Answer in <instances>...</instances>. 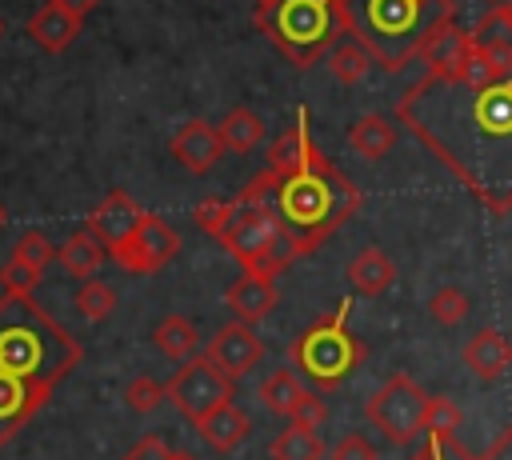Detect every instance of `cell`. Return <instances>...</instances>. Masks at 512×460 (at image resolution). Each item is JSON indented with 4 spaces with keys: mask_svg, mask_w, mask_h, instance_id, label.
Segmentation results:
<instances>
[{
    "mask_svg": "<svg viewBox=\"0 0 512 460\" xmlns=\"http://www.w3.org/2000/svg\"><path fill=\"white\" fill-rule=\"evenodd\" d=\"M316 156V144L308 140V128H304V112H300V124H292L284 136H276L272 140V148H268V164L284 176V172H296V168H304L308 160Z\"/></svg>",
    "mask_w": 512,
    "mask_h": 460,
    "instance_id": "cell-21",
    "label": "cell"
},
{
    "mask_svg": "<svg viewBox=\"0 0 512 460\" xmlns=\"http://www.w3.org/2000/svg\"><path fill=\"white\" fill-rule=\"evenodd\" d=\"M4 220H8V212H4V204H0V228H4Z\"/></svg>",
    "mask_w": 512,
    "mask_h": 460,
    "instance_id": "cell-41",
    "label": "cell"
},
{
    "mask_svg": "<svg viewBox=\"0 0 512 460\" xmlns=\"http://www.w3.org/2000/svg\"><path fill=\"white\" fill-rule=\"evenodd\" d=\"M104 256H108V244H104L92 228H80V232H72V236L60 244V256H56V260L64 264V272L88 280V276H96V268L104 264Z\"/></svg>",
    "mask_w": 512,
    "mask_h": 460,
    "instance_id": "cell-19",
    "label": "cell"
},
{
    "mask_svg": "<svg viewBox=\"0 0 512 460\" xmlns=\"http://www.w3.org/2000/svg\"><path fill=\"white\" fill-rule=\"evenodd\" d=\"M80 360L76 340L28 296L0 300V372L24 380L40 396Z\"/></svg>",
    "mask_w": 512,
    "mask_h": 460,
    "instance_id": "cell-1",
    "label": "cell"
},
{
    "mask_svg": "<svg viewBox=\"0 0 512 460\" xmlns=\"http://www.w3.org/2000/svg\"><path fill=\"white\" fill-rule=\"evenodd\" d=\"M288 420H292V424H304V428H320V424L328 420V404H324L316 392H304V400L292 408Z\"/></svg>",
    "mask_w": 512,
    "mask_h": 460,
    "instance_id": "cell-34",
    "label": "cell"
},
{
    "mask_svg": "<svg viewBox=\"0 0 512 460\" xmlns=\"http://www.w3.org/2000/svg\"><path fill=\"white\" fill-rule=\"evenodd\" d=\"M292 356H296L300 372L312 376L320 388H336V384L360 364L364 348H360L356 336H348V328H344V308H340V312L328 316L324 324L308 328V332L292 344Z\"/></svg>",
    "mask_w": 512,
    "mask_h": 460,
    "instance_id": "cell-5",
    "label": "cell"
},
{
    "mask_svg": "<svg viewBox=\"0 0 512 460\" xmlns=\"http://www.w3.org/2000/svg\"><path fill=\"white\" fill-rule=\"evenodd\" d=\"M228 308H232L236 320H244V324L264 320V316L276 308V284H272V276H264V272H244V276L228 288Z\"/></svg>",
    "mask_w": 512,
    "mask_h": 460,
    "instance_id": "cell-16",
    "label": "cell"
},
{
    "mask_svg": "<svg viewBox=\"0 0 512 460\" xmlns=\"http://www.w3.org/2000/svg\"><path fill=\"white\" fill-rule=\"evenodd\" d=\"M232 388H236V376H228L224 368H216L208 356H192L184 360L172 376H168V400L180 408L184 420H200L208 416L216 404L232 400Z\"/></svg>",
    "mask_w": 512,
    "mask_h": 460,
    "instance_id": "cell-7",
    "label": "cell"
},
{
    "mask_svg": "<svg viewBox=\"0 0 512 460\" xmlns=\"http://www.w3.org/2000/svg\"><path fill=\"white\" fill-rule=\"evenodd\" d=\"M196 432H200V440L212 448V452H236L240 444H244V436H248V416L232 404V400H224V404H216L208 416H200L196 420Z\"/></svg>",
    "mask_w": 512,
    "mask_h": 460,
    "instance_id": "cell-15",
    "label": "cell"
},
{
    "mask_svg": "<svg viewBox=\"0 0 512 460\" xmlns=\"http://www.w3.org/2000/svg\"><path fill=\"white\" fill-rule=\"evenodd\" d=\"M12 252H16V256H24V260H32V264H40V268H48V264L60 256V248H52L44 232H24V236L16 240V248H12Z\"/></svg>",
    "mask_w": 512,
    "mask_h": 460,
    "instance_id": "cell-33",
    "label": "cell"
},
{
    "mask_svg": "<svg viewBox=\"0 0 512 460\" xmlns=\"http://www.w3.org/2000/svg\"><path fill=\"white\" fill-rule=\"evenodd\" d=\"M372 68V48L364 40H340L328 48V72L340 80V84H360Z\"/></svg>",
    "mask_w": 512,
    "mask_h": 460,
    "instance_id": "cell-24",
    "label": "cell"
},
{
    "mask_svg": "<svg viewBox=\"0 0 512 460\" xmlns=\"http://www.w3.org/2000/svg\"><path fill=\"white\" fill-rule=\"evenodd\" d=\"M472 120L480 124V132L488 136H512V76L496 80L488 88L476 92L472 100Z\"/></svg>",
    "mask_w": 512,
    "mask_h": 460,
    "instance_id": "cell-17",
    "label": "cell"
},
{
    "mask_svg": "<svg viewBox=\"0 0 512 460\" xmlns=\"http://www.w3.org/2000/svg\"><path fill=\"white\" fill-rule=\"evenodd\" d=\"M124 400L132 412H152L160 400H168V384H160L156 376H136V380H128Z\"/></svg>",
    "mask_w": 512,
    "mask_h": 460,
    "instance_id": "cell-31",
    "label": "cell"
},
{
    "mask_svg": "<svg viewBox=\"0 0 512 460\" xmlns=\"http://www.w3.org/2000/svg\"><path fill=\"white\" fill-rule=\"evenodd\" d=\"M216 128H220V140L228 152H252L264 140V120L252 108H232Z\"/></svg>",
    "mask_w": 512,
    "mask_h": 460,
    "instance_id": "cell-25",
    "label": "cell"
},
{
    "mask_svg": "<svg viewBox=\"0 0 512 460\" xmlns=\"http://www.w3.org/2000/svg\"><path fill=\"white\" fill-rule=\"evenodd\" d=\"M168 152L180 168H188L192 176H204L216 168V160L224 156V140H220V128L208 124V120H188L176 128V136L168 140Z\"/></svg>",
    "mask_w": 512,
    "mask_h": 460,
    "instance_id": "cell-9",
    "label": "cell"
},
{
    "mask_svg": "<svg viewBox=\"0 0 512 460\" xmlns=\"http://www.w3.org/2000/svg\"><path fill=\"white\" fill-rule=\"evenodd\" d=\"M40 276H44V268L40 264H32V260H24V256H8V264L0 268V288L8 292V296H32V288L40 284Z\"/></svg>",
    "mask_w": 512,
    "mask_h": 460,
    "instance_id": "cell-29",
    "label": "cell"
},
{
    "mask_svg": "<svg viewBox=\"0 0 512 460\" xmlns=\"http://www.w3.org/2000/svg\"><path fill=\"white\" fill-rule=\"evenodd\" d=\"M232 212H236V208H232V204H224V200H204V204H196V224L220 240V236H224V228L232 224Z\"/></svg>",
    "mask_w": 512,
    "mask_h": 460,
    "instance_id": "cell-32",
    "label": "cell"
},
{
    "mask_svg": "<svg viewBox=\"0 0 512 460\" xmlns=\"http://www.w3.org/2000/svg\"><path fill=\"white\" fill-rule=\"evenodd\" d=\"M332 460H376V448L368 444V436L348 432V436H340V440H336Z\"/></svg>",
    "mask_w": 512,
    "mask_h": 460,
    "instance_id": "cell-35",
    "label": "cell"
},
{
    "mask_svg": "<svg viewBox=\"0 0 512 460\" xmlns=\"http://www.w3.org/2000/svg\"><path fill=\"white\" fill-rule=\"evenodd\" d=\"M140 220H144V212H140V204L124 192V188H112L96 208H92V216H88V228L108 244V252L116 248V244H124L136 228H140Z\"/></svg>",
    "mask_w": 512,
    "mask_h": 460,
    "instance_id": "cell-11",
    "label": "cell"
},
{
    "mask_svg": "<svg viewBox=\"0 0 512 460\" xmlns=\"http://www.w3.org/2000/svg\"><path fill=\"white\" fill-rule=\"evenodd\" d=\"M392 144H396V128L376 112L352 120V128H348V148L364 160H384L392 152Z\"/></svg>",
    "mask_w": 512,
    "mask_h": 460,
    "instance_id": "cell-20",
    "label": "cell"
},
{
    "mask_svg": "<svg viewBox=\"0 0 512 460\" xmlns=\"http://www.w3.org/2000/svg\"><path fill=\"white\" fill-rule=\"evenodd\" d=\"M468 308H472V300H468V292L456 288V284H440V288L428 296V316H432L440 328H456V324L468 316Z\"/></svg>",
    "mask_w": 512,
    "mask_h": 460,
    "instance_id": "cell-27",
    "label": "cell"
},
{
    "mask_svg": "<svg viewBox=\"0 0 512 460\" xmlns=\"http://www.w3.org/2000/svg\"><path fill=\"white\" fill-rule=\"evenodd\" d=\"M172 456H176V452H172L160 436H140V440L128 448L124 460H172Z\"/></svg>",
    "mask_w": 512,
    "mask_h": 460,
    "instance_id": "cell-36",
    "label": "cell"
},
{
    "mask_svg": "<svg viewBox=\"0 0 512 460\" xmlns=\"http://www.w3.org/2000/svg\"><path fill=\"white\" fill-rule=\"evenodd\" d=\"M464 412L452 396H432L428 400V432L440 440V444H452L456 440V428H460Z\"/></svg>",
    "mask_w": 512,
    "mask_h": 460,
    "instance_id": "cell-30",
    "label": "cell"
},
{
    "mask_svg": "<svg viewBox=\"0 0 512 460\" xmlns=\"http://www.w3.org/2000/svg\"><path fill=\"white\" fill-rule=\"evenodd\" d=\"M304 380L292 372V368H276V372H268L264 376V384H260V404L272 412V416H292V408L304 400Z\"/></svg>",
    "mask_w": 512,
    "mask_h": 460,
    "instance_id": "cell-22",
    "label": "cell"
},
{
    "mask_svg": "<svg viewBox=\"0 0 512 460\" xmlns=\"http://www.w3.org/2000/svg\"><path fill=\"white\" fill-rule=\"evenodd\" d=\"M276 204H280V220L284 232L296 248V256L304 248H312L316 240H324L348 212H356L360 196L356 188L316 152L304 168L284 172L276 180Z\"/></svg>",
    "mask_w": 512,
    "mask_h": 460,
    "instance_id": "cell-2",
    "label": "cell"
},
{
    "mask_svg": "<svg viewBox=\"0 0 512 460\" xmlns=\"http://www.w3.org/2000/svg\"><path fill=\"white\" fill-rule=\"evenodd\" d=\"M496 16H500V20L512 28V4H496Z\"/></svg>",
    "mask_w": 512,
    "mask_h": 460,
    "instance_id": "cell-39",
    "label": "cell"
},
{
    "mask_svg": "<svg viewBox=\"0 0 512 460\" xmlns=\"http://www.w3.org/2000/svg\"><path fill=\"white\" fill-rule=\"evenodd\" d=\"M460 360L468 372H476L480 380H500L508 368H512V344L504 332L496 328H480L464 348H460Z\"/></svg>",
    "mask_w": 512,
    "mask_h": 460,
    "instance_id": "cell-12",
    "label": "cell"
},
{
    "mask_svg": "<svg viewBox=\"0 0 512 460\" xmlns=\"http://www.w3.org/2000/svg\"><path fill=\"white\" fill-rule=\"evenodd\" d=\"M256 24L296 68H308L344 28V12L340 0H260Z\"/></svg>",
    "mask_w": 512,
    "mask_h": 460,
    "instance_id": "cell-3",
    "label": "cell"
},
{
    "mask_svg": "<svg viewBox=\"0 0 512 460\" xmlns=\"http://www.w3.org/2000/svg\"><path fill=\"white\" fill-rule=\"evenodd\" d=\"M268 452H272V460H320L324 444H320L316 428H304V424L288 420V428L268 444Z\"/></svg>",
    "mask_w": 512,
    "mask_h": 460,
    "instance_id": "cell-26",
    "label": "cell"
},
{
    "mask_svg": "<svg viewBox=\"0 0 512 460\" xmlns=\"http://www.w3.org/2000/svg\"><path fill=\"white\" fill-rule=\"evenodd\" d=\"M204 356H208L216 368H224L228 376H244V372L256 368V360L264 356V340H260L244 320H232V324H224V328L212 332Z\"/></svg>",
    "mask_w": 512,
    "mask_h": 460,
    "instance_id": "cell-10",
    "label": "cell"
},
{
    "mask_svg": "<svg viewBox=\"0 0 512 460\" xmlns=\"http://www.w3.org/2000/svg\"><path fill=\"white\" fill-rule=\"evenodd\" d=\"M152 340H156V348H160L168 360H176V364L192 360L196 348H200V332H196L184 316H164V320L152 328Z\"/></svg>",
    "mask_w": 512,
    "mask_h": 460,
    "instance_id": "cell-23",
    "label": "cell"
},
{
    "mask_svg": "<svg viewBox=\"0 0 512 460\" xmlns=\"http://www.w3.org/2000/svg\"><path fill=\"white\" fill-rule=\"evenodd\" d=\"M172 460H196V456H192V452H176Z\"/></svg>",
    "mask_w": 512,
    "mask_h": 460,
    "instance_id": "cell-40",
    "label": "cell"
},
{
    "mask_svg": "<svg viewBox=\"0 0 512 460\" xmlns=\"http://www.w3.org/2000/svg\"><path fill=\"white\" fill-rule=\"evenodd\" d=\"M176 252H180V236H176V228L164 224L160 216L144 212L140 228H136L124 244L112 248V260H116L124 272H132V276H148V272L164 268Z\"/></svg>",
    "mask_w": 512,
    "mask_h": 460,
    "instance_id": "cell-8",
    "label": "cell"
},
{
    "mask_svg": "<svg viewBox=\"0 0 512 460\" xmlns=\"http://www.w3.org/2000/svg\"><path fill=\"white\" fill-rule=\"evenodd\" d=\"M0 32H4V20H0Z\"/></svg>",
    "mask_w": 512,
    "mask_h": 460,
    "instance_id": "cell-43",
    "label": "cell"
},
{
    "mask_svg": "<svg viewBox=\"0 0 512 460\" xmlns=\"http://www.w3.org/2000/svg\"><path fill=\"white\" fill-rule=\"evenodd\" d=\"M232 224L224 228V248L248 268V272H264V276H276V268L284 264L280 256H272L280 248V240H288L284 232V220H276V212L260 200V204H244V200H232ZM292 244V240H288ZM296 252V248H292Z\"/></svg>",
    "mask_w": 512,
    "mask_h": 460,
    "instance_id": "cell-4",
    "label": "cell"
},
{
    "mask_svg": "<svg viewBox=\"0 0 512 460\" xmlns=\"http://www.w3.org/2000/svg\"><path fill=\"white\" fill-rule=\"evenodd\" d=\"M484 52L492 56L496 72L508 80V76H512V40H504V36H496V40H484Z\"/></svg>",
    "mask_w": 512,
    "mask_h": 460,
    "instance_id": "cell-37",
    "label": "cell"
},
{
    "mask_svg": "<svg viewBox=\"0 0 512 460\" xmlns=\"http://www.w3.org/2000/svg\"><path fill=\"white\" fill-rule=\"evenodd\" d=\"M76 312L88 316V320H108V316L116 312V292H112V284H100V280L88 276V280L76 288Z\"/></svg>",
    "mask_w": 512,
    "mask_h": 460,
    "instance_id": "cell-28",
    "label": "cell"
},
{
    "mask_svg": "<svg viewBox=\"0 0 512 460\" xmlns=\"http://www.w3.org/2000/svg\"><path fill=\"white\" fill-rule=\"evenodd\" d=\"M428 400L432 396H424V388L412 380V376H404V372H396V376H388L376 392H372V400H368V420L392 440V444H412L424 428H428Z\"/></svg>",
    "mask_w": 512,
    "mask_h": 460,
    "instance_id": "cell-6",
    "label": "cell"
},
{
    "mask_svg": "<svg viewBox=\"0 0 512 460\" xmlns=\"http://www.w3.org/2000/svg\"><path fill=\"white\" fill-rule=\"evenodd\" d=\"M424 0H364V20L376 36H408Z\"/></svg>",
    "mask_w": 512,
    "mask_h": 460,
    "instance_id": "cell-18",
    "label": "cell"
},
{
    "mask_svg": "<svg viewBox=\"0 0 512 460\" xmlns=\"http://www.w3.org/2000/svg\"><path fill=\"white\" fill-rule=\"evenodd\" d=\"M56 4H64V8H68V12H76V16H88L100 0H56Z\"/></svg>",
    "mask_w": 512,
    "mask_h": 460,
    "instance_id": "cell-38",
    "label": "cell"
},
{
    "mask_svg": "<svg viewBox=\"0 0 512 460\" xmlns=\"http://www.w3.org/2000/svg\"><path fill=\"white\" fill-rule=\"evenodd\" d=\"M488 4H504V0H488Z\"/></svg>",
    "mask_w": 512,
    "mask_h": 460,
    "instance_id": "cell-42",
    "label": "cell"
},
{
    "mask_svg": "<svg viewBox=\"0 0 512 460\" xmlns=\"http://www.w3.org/2000/svg\"><path fill=\"white\" fill-rule=\"evenodd\" d=\"M344 276H348V284H352V292L356 296H384L392 284H396V264L376 248V244H368V248H360L352 260H348V268H344Z\"/></svg>",
    "mask_w": 512,
    "mask_h": 460,
    "instance_id": "cell-14",
    "label": "cell"
},
{
    "mask_svg": "<svg viewBox=\"0 0 512 460\" xmlns=\"http://www.w3.org/2000/svg\"><path fill=\"white\" fill-rule=\"evenodd\" d=\"M80 28H84V16L68 12V8L56 4V0H48V4L28 20V36H32L44 52H64V48L80 36Z\"/></svg>",
    "mask_w": 512,
    "mask_h": 460,
    "instance_id": "cell-13",
    "label": "cell"
}]
</instances>
